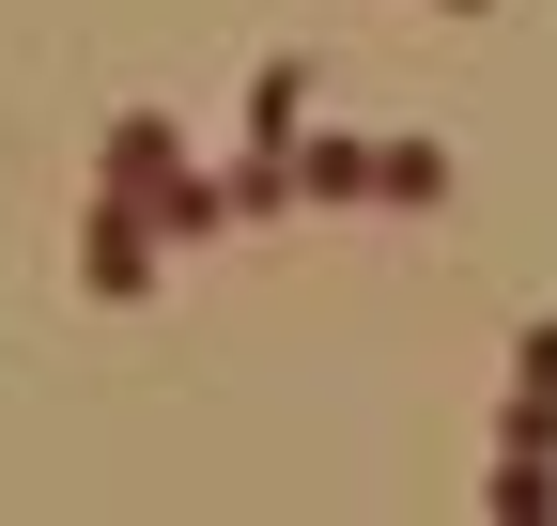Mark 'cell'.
<instances>
[{"label":"cell","instance_id":"obj_2","mask_svg":"<svg viewBox=\"0 0 557 526\" xmlns=\"http://www.w3.org/2000/svg\"><path fill=\"white\" fill-rule=\"evenodd\" d=\"M171 171H186V124H171V109H124V124H109V155H94L109 202H156Z\"/></svg>","mask_w":557,"mask_h":526},{"label":"cell","instance_id":"obj_1","mask_svg":"<svg viewBox=\"0 0 557 526\" xmlns=\"http://www.w3.org/2000/svg\"><path fill=\"white\" fill-rule=\"evenodd\" d=\"M78 279H94L109 310H124V295H156V217L94 186V202H78Z\"/></svg>","mask_w":557,"mask_h":526},{"label":"cell","instance_id":"obj_8","mask_svg":"<svg viewBox=\"0 0 557 526\" xmlns=\"http://www.w3.org/2000/svg\"><path fill=\"white\" fill-rule=\"evenodd\" d=\"M511 387H542V403H557V310L527 325V341H511Z\"/></svg>","mask_w":557,"mask_h":526},{"label":"cell","instance_id":"obj_6","mask_svg":"<svg viewBox=\"0 0 557 526\" xmlns=\"http://www.w3.org/2000/svg\"><path fill=\"white\" fill-rule=\"evenodd\" d=\"M496 526H557V449H496Z\"/></svg>","mask_w":557,"mask_h":526},{"label":"cell","instance_id":"obj_7","mask_svg":"<svg viewBox=\"0 0 557 526\" xmlns=\"http://www.w3.org/2000/svg\"><path fill=\"white\" fill-rule=\"evenodd\" d=\"M218 186H233V217H295V155H233Z\"/></svg>","mask_w":557,"mask_h":526},{"label":"cell","instance_id":"obj_4","mask_svg":"<svg viewBox=\"0 0 557 526\" xmlns=\"http://www.w3.org/2000/svg\"><path fill=\"white\" fill-rule=\"evenodd\" d=\"M372 155L387 140H295V202H372Z\"/></svg>","mask_w":557,"mask_h":526},{"label":"cell","instance_id":"obj_5","mask_svg":"<svg viewBox=\"0 0 557 526\" xmlns=\"http://www.w3.org/2000/svg\"><path fill=\"white\" fill-rule=\"evenodd\" d=\"M372 202H387V217L449 202V140H387V155H372Z\"/></svg>","mask_w":557,"mask_h":526},{"label":"cell","instance_id":"obj_3","mask_svg":"<svg viewBox=\"0 0 557 526\" xmlns=\"http://www.w3.org/2000/svg\"><path fill=\"white\" fill-rule=\"evenodd\" d=\"M295 140H310V62L263 47V78H248V155H295Z\"/></svg>","mask_w":557,"mask_h":526},{"label":"cell","instance_id":"obj_9","mask_svg":"<svg viewBox=\"0 0 557 526\" xmlns=\"http://www.w3.org/2000/svg\"><path fill=\"white\" fill-rule=\"evenodd\" d=\"M434 16H496V0H434Z\"/></svg>","mask_w":557,"mask_h":526}]
</instances>
